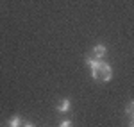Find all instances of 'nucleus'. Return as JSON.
<instances>
[{
  "label": "nucleus",
  "mask_w": 134,
  "mask_h": 127,
  "mask_svg": "<svg viewBox=\"0 0 134 127\" xmlns=\"http://www.w3.org/2000/svg\"><path fill=\"white\" fill-rule=\"evenodd\" d=\"M129 127H134V122H131V124H129Z\"/></svg>",
  "instance_id": "obj_8"
},
{
  "label": "nucleus",
  "mask_w": 134,
  "mask_h": 127,
  "mask_svg": "<svg viewBox=\"0 0 134 127\" xmlns=\"http://www.w3.org/2000/svg\"><path fill=\"white\" fill-rule=\"evenodd\" d=\"M105 52H107V50H105V47H104V45H95V47H93V54H95V57H97V59L104 57Z\"/></svg>",
  "instance_id": "obj_3"
},
{
  "label": "nucleus",
  "mask_w": 134,
  "mask_h": 127,
  "mask_svg": "<svg viewBox=\"0 0 134 127\" xmlns=\"http://www.w3.org/2000/svg\"><path fill=\"white\" fill-rule=\"evenodd\" d=\"M59 127H72V122H70V120H61Z\"/></svg>",
  "instance_id": "obj_6"
},
{
  "label": "nucleus",
  "mask_w": 134,
  "mask_h": 127,
  "mask_svg": "<svg viewBox=\"0 0 134 127\" xmlns=\"http://www.w3.org/2000/svg\"><path fill=\"white\" fill-rule=\"evenodd\" d=\"M23 127H36V125H34V124H31V122H25V124H23Z\"/></svg>",
  "instance_id": "obj_7"
},
{
  "label": "nucleus",
  "mask_w": 134,
  "mask_h": 127,
  "mask_svg": "<svg viewBox=\"0 0 134 127\" xmlns=\"http://www.w3.org/2000/svg\"><path fill=\"white\" fill-rule=\"evenodd\" d=\"M70 109H72V102H70V98L61 100V104L57 106V111H59V113H68Z\"/></svg>",
  "instance_id": "obj_2"
},
{
  "label": "nucleus",
  "mask_w": 134,
  "mask_h": 127,
  "mask_svg": "<svg viewBox=\"0 0 134 127\" xmlns=\"http://www.w3.org/2000/svg\"><path fill=\"white\" fill-rule=\"evenodd\" d=\"M9 125H11V127H20V125H21V118L18 117V115H14V117L9 120Z\"/></svg>",
  "instance_id": "obj_5"
},
{
  "label": "nucleus",
  "mask_w": 134,
  "mask_h": 127,
  "mask_svg": "<svg viewBox=\"0 0 134 127\" xmlns=\"http://www.w3.org/2000/svg\"><path fill=\"white\" fill-rule=\"evenodd\" d=\"M125 115L134 122V100H131V102L127 104V107H125Z\"/></svg>",
  "instance_id": "obj_4"
},
{
  "label": "nucleus",
  "mask_w": 134,
  "mask_h": 127,
  "mask_svg": "<svg viewBox=\"0 0 134 127\" xmlns=\"http://www.w3.org/2000/svg\"><path fill=\"white\" fill-rule=\"evenodd\" d=\"M86 64L91 68V75L93 79L97 81H102V82H107L113 79V68L107 63H104L97 57H86Z\"/></svg>",
  "instance_id": "obj_1"
}]
</instances>
